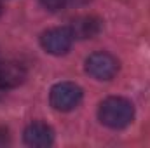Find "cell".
<instances>
[{
    "label": "cell",
    "instance_id": "ba28073f",
    "mask_svg": "<svg viewBox=\"0 0 150 148\" xmlns=\"http://www.w3.org/2000/svg\"><path fill=\"white\" fill-rule=\"evenodd\" d=\"M40 4H42L47 11L56 12V11H59V9H65V7L70 4V0H40Z\"/></svg>",
    "mask_w": 150,
    "mask_h": 148
},
{
    "label": "cell",
    "instance_id": "3957f363",
    "mask_svg": "<svg viewBox=\"0 0 150 148\" xmlns=\"http://www.w3.org/2000/svg\"><path fill=\"white\" fill-rule=\"evenodd\" d=\"M86 72L96 80H110L119 72V61L108 52H94L86 59Z\"/></svg>",
    "mask_w": 150,
    "mask_h": 148
},
{
    "label": "cell",
    "instance_id": "9c48e42d",
    "mask_svg": "<svg viewBox=\"0 0 150 148\" xmlns=\"http://www.w3.org/2000/svg\"><path fill=\"white\" fill-rule=\"evenodd\" d=\"M89 0H70V4H86Z\"/></svg>",
    "mask_w": 150,
    "mask_h": 148
},
{
    "label": "cell",
    "instance_id": "8992f818",
    "mask_svg": "<svg viewBox=\"0 0 150 148\" xmlns=\"http://www.w3.org/2000/svg\"><path fill=\"white\" fill-rule=\"evenodd\" d=\"M25 143L28 147H37V148H44V147H51L54 141V132L52 129L44 124V122H33L25 129Z\"/></svg>",
    "mask_w": 150,
    "mask_h": 148
},
{
    "label": "cell",
    "instance_id": "5b68a950",
    "mask_svg": "<svg viewBox=\"0 0 150 148\" xmlns=\"http://www.w3.org/2000/svg\"><path fill=\"white\" fill-rule=\"evenodd\" d=\"M26 80V68L18 61H2L0 63V87L14 89Z\"/></svg>",
    "mask_w": 150,
    "mask_h": 148
},
{
    "label": "cell",
    "instance_id": "7a4b0ae2",
    "mask_svg": "<svg viewBox=\"0 0 150 148\" xmlns=\"http://www.w3.org/2000/svg\"><path fill=\"white\" fill-rule=\"evenodd\" d=\"M82 101V89L74 82H59L51 89V105L59 111H70Z\"/></svg>",
    "mask_w": 150,
    "mask_h": 148
},
{
    "label": "cell",
    "instance_id": "52a82bcc",
    "mask_svg": "<svg viewBox=\"0 0 150 148\" xmlns=\"http://www.w3.org/2000/svg\"><path fill=\"white\" fill-rule=\"evenodd\" d=\"M101 30V21L96 16H79L70 25V32L74 38H93L96 37Z\"/></svg>",
    "mask_w": 150,
    "mask_h": 148
},
{
    "label": "cell",
    "instance_id": "30bf717a",
    "mask_svg": "<svg viewBox=\"0 0 150 148\" xmlns=\"http://www.w3.org/2000/svg\"><path fill=\"white\" fill-rule=\"evenodd\" d=\"M0 14H2V2H0Z\"/></svg>",
    "mask_w": 150,
    "mask_h": 148
},
{
    "label": "cell",
    "instance_id": "6da1fadb",
    "mask_svg": "<svg viewBox=\"0 0 150 148\" xmlns=\"http://www.w3.org/2000/svg\"><path fill=\"white\" fill-rule=\"evenodd\" d=\"M98 117H100V120L107 127L122 129V127H127L133 122V118H134V106L126 98L112 96V98H107L100 105Z\"/></svg>",
    "mask_w": 150,
    "mask_h": 148
},
{
    "label": "cell",
    "instance_id": "277c9868",
    "mask_svg": "<svg viewBox=\"0 0 150 148\" xmlns=\"http://www.w3.org/2000/svg\"><path fill=\"white\" fill-rule=\"evenodd\" d=\"M72 42H74V35L70 28H51L44 32L40 37L42 47L49 54H54V56L67 54L72 47Z\"/></svg>",
    "mask_w": 150,
    "mask_h": 148
}]
</instances>
